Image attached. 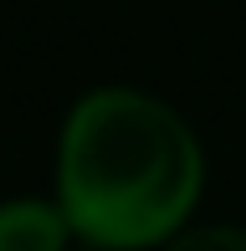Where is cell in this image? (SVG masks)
<instances>
[{"label": "cell", "mask_w": 246, "mask_h": 251, "mask_svg": "<svg viewBox=\"0 0 246 251\" xmlns=\"http://www.w3.org/2000/svg\"><path fill=\"white\" fill-rule=\"evenodd\" d=\"M164 251H246V226H195L170 236Z\"/></svg>", "instance_id": "cell-3"}, {"label": "cell", "mask_w": 246, "mask_h": 251, "mask_svg": "<svg viewBox=\"0 0 246 251\" xmlns=\"http://www.w3.org/2000/svg\"><path fill=\"white\" fill-rule=\"evenodd\" d=\"M67 246H72V221L57 195L0 200V251H67Z\"/></svg>", "instance_id": "cell-2"}, {"label": "cell", "mask_w": 246, "mask_h": 251, "mask_svg": "<svg viewBox=\"0 0 246 251\" xmlns=\"http://www.w3.org/2000/svg\"><path fill=\"white\" fill-rule=\"evenodd\" d=\"M87 251H93V246H87Z\"/></svg>", "instance_id": "cell-4"}, {"label": "cell", "mask_w": 246, "mask_h": 251, "mask_svg": "<svg viewBox=\"0 0 246 251\" xmlns=\"http://www.w3.org/2000/svg\"><path fill=\"white\" fill-rule=\"evenodd\" d=\"M205 190V149L164 98L93 87L57 133V200L93 251H149L190 226Z\"/></svg>", "instance_id": "cell-1"}]
</instances>
